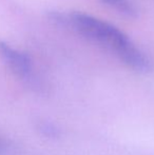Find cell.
Returning <instances> with one entry per match:
<instances>
[{
	"label": "cell",
	"instance_id": "cell-3",
	"mask_svg": "<svg viewBox=\"0 0 154 155\" xmlns=\"http://www.w3.org/2000/svg\"><path fill=\"white\" fill-rule=\"evenodd\" d=\"M101 1L125 16L133 17L137 14L135 5L130 0H101Z\"/></svg>",
	"mask_w": 154,
	"mask_h": 155
},
{
	"label": "cell",
	"instance_id": "cell-2",
	"mask_svg": "<svg viewBox=\"0 0 154 155\" xmlns=\"http://www.w3.org/2000/svg\"><path fill=\"white\" fill-rule=\"evenodd\" d=\"M0 55L18 77L27 81H33L35 79L33 62L29 55L4 42H0Z\"/></svg>",
	"mask_w": 154,
	"mask_h": 155
},
{
	"label": "cell",
	"instance_id": "cell-1",
	"mask_svg": "<svg viewBox=\"0 0 154 155\" xmlns=\"http://www.w3.org/2000/svg\"><path fill=\"white\" fill-rule=\"evenodd\" d=\"M50 17L57 25L106 47L132 69L145 72L150 68L148 57L115 25L80 12H52Z\"/></svg>",
	"mask_w": 154,
	"mask_h": 155
}]
</instances>
